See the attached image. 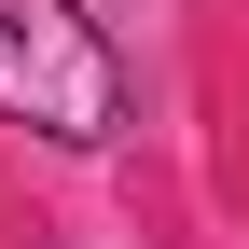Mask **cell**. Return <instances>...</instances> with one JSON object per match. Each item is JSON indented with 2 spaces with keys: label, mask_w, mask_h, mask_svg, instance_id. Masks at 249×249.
<instances>
[{
  "label": "cell",
  "mask_w": 249,
  "mask_h": 249,
  "mask_svg": "<svg viewBox=\"0 0 249 249\" xmlns=\"http://www.w3.org/2000/svg\"><path fill=\"white\" fill-rule=\"evenodd\" d=\"M0 111L42 139H111L124 124V70L70 0H0Z\"/></svg>",
  "instance_id": "cell-1"
}]
</instances>
